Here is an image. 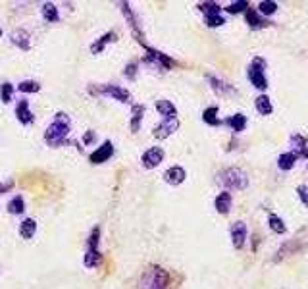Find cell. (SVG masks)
Returning <instances> with one entry per match:
<instances>
[{
	"label": "cell",
	"instance_id": "obj_23",
	"mask_svg": "<svg viewBox=\"0 0 308 289\" xmlns=\"http://www.w3.org/2000/svg\"><path fill=\"white\" fill-rule=\"evenodd\" d=\"M268 222H270V229L271 231H275V233H279V235H283L285 231H287V226H285V222L277 216V214H270V218H268Z\"/></svg>",
	"mask_w": 308,
	"mask_h": 289
},
{
	"label": "cell",
	"instance_id": "obj_26",
	"mask_svg": "<svg viewBox=\"0 0 308 289\" xmlns=\"http://www.w3.org/2000/svg\"><path fill=\"white\" fill-rule=\"evenodd\" d=\"M114 37H116V33L114 31H110V33H106L104 37H100L93 47H91V51H93V54H100V51H104V47L110 43V41H114Z\"/></svg>",
	"mask_w": 308,
	"mask_h": 289
},
{
	"label": "cell",
	"instance_id": "obj_24",
	"mask_svg": "<svg viewBox=\"0 0 308 289\" xmlns=\"http://www.w3.org/2000/svg\"><path fill=\"white\" fill-rule=\"evenodd\" d=\"M210 83H212V89L218 93V95H225V93H235V89L233 87H229L227 83H223L222 79H218V77H214V76H210Z\"/></svg>",
	"mask_w": 308,
	"mask_h": 289
},
{
	"label": "cell",
	"instance_id": "obj_35",
	"mask_svg": "<svg viewBox=\"0 0 308 289\" xmlns=\"http://www.w3.org/2000/svg\"><path fill=\"white\" fill-rule=\"evenodd\" d=\"M291 143L295 145L296 151H298V152H300V154H302V151H304V147H306V139L302 137V135H293V137H291Z\"/></svg>",
	"mask_w": 308,
	"mask_h": 289
},
{
	"label": "cell",
	"instance_id": "obj_21",
	"mask_svg": "<svg viewBox=\"0 0 308 289\" xmlns=\"http://www.w3.org/2000/svg\"><path fill=\"white\" fill-rule=\"evenodd\" d=\"M41 12H43V18L47 20V22H58V8L52 4V2H45L43 6H41Z\"/></svg>",
	"mask_w": 308,
	"mask_h": 289
},
{
	"label": "cell",
	"instance_id": "obj_12",
	"mask_svg": "<svg viewBox=\"0 0 308 289\" xmlns=\"http://www.w3.org/2000/svg\"><path fill=\"white\" fill-rule=\"evenodd\" d=\"M187 174H185V170L181 166H173L170 170H166V174H164V179H166V183H170V185H179V183H183Z\"/></svg>",
	"mask_w": 308,
	"mask_h": 289
},
{
	"label": "cell",
	"instance_id": "obj_13",
	"mask_svg": "<svg viewBox=\"0 0 308 289\" xmlns=\"http://www.w3.org/2000/svg\"><path fill=\"white\" fill-rule=\"evenodd\" d=\"M100 93H104V95H108V97L120 102H129V91L118 87V85H106V87L100 89Z\"/></svg>",
	"mask_w": 308,
	"mask_h": 289
},
{
	"label": "cell",
	"instance_id": "obj_7",
	"mask_svg": "<svg viewBox=\"0 0 308 289\" xmlns=\"http://www.w3.org/2000/svg\"><path fill=\"white\" fill-rule=\"evenodd\" d=\"M229 233H231V241H233L235 249H243V245H245V241H246V224L245 222H235V224H231Z\"/></svg>",
	"mask_w": 308,
	"mask_h": 289
},
{
	"label": "cell",
	"instance_id": "obj_28",
	"mask_svg": "<svg viewBox=\"0 0 308 289\" xmlns=\"http://www.w3.org/2000/svg\"><path fill=\"white\" fill-rule=\"evenodd\" d=\"M198 10L204 12L206 16H218L222 8H220V4H216V2H202V4H198Z\"/></svg>",
	"mask_w": 308,
	"mask_h": 289
},
{
	"label": "cell",
	"instance_id": "obj_22",
	"mask_svg": "<svg viewBox=\"0 0 308 289\" xmlns=\"http://www.w3.org/2000/svg\"><path fill=\"white\" fill-rule=\"evenodd\" d=\"M256 110H258L262 116H270L271 112H273V106H271V101L266 97V95H260L258 99H256Z\"/></svg>",
	"mask_w": 308,
	"mask_h": 289
},
{
	"label": "cell",
	"instance_id": "obj_16",
	"mask_svg": "<svg viewBox=\"0 0 308 289\" xmlns=\"http://www.w3.org/2000/svg\"><path fill=\"white\" fill-rule=\"evenodd\" d=\"M245 22L252 27V29H260V27H266L270 24V22H264V20L260 18V14L256 12V10H252V8H248L245 12Z\"/></svg>",
	"mask_w": 308,
	"mask_h": 289
},
{
	"label": "cell",
	"instance_id": "obj_19",
	"mask_svg": "<svg viewBox=\"0 0 308 289\" xmlns=\"http://www.w3.org/2000/svg\"><path fill=\"white\" fill-rule=\"evenodd\" d=\"M35 231H37V222L31 220V218H25L20 226V235L24 239H31L35 235Z\"/></svg>",
	"mask_w": 308,
	"mask_h": 289
},
{
	"label": "cell",
	"instance_id": "obj_1",
	"mask_svg": "<svg viewBox=\"0 0 308 289\" xmlns=\"http://www.w3.org/2000/svg\"><path fill=\"white\" fill-rule=\"evenodd\" d=\"M70 129H72V120H70V116L64 112H58L56 114V118H54V122H52L49 126V129L45 131V141L49 143L50 147H58V145H62V143L66 141Z\"/></svg>",
	"mask_w": 308,
	"mask_h": 289
},
{
	"label": "cell",
	"instance_id": "obj_37",
	"mask_svg": "<svg viewBox=\"0 0 308 289\" xmlns=\"http://www.w3.org/2000/svg\"><path fill=\"white\" fill-rule=\"evenodd\" d=\"M125 76L129 77V79L137 76V64H127V68H125Z\"/></svg>",
	"mask_w": 308,
	"mask_h": 289
},
{
	"label": "cell",
	"instance_id": "obj_36",
	"mask_svg": "<svg viewBox=\"0 0 308 289\" xmlns=\"http://www.w3.org/2000/svg\"><path fill=\"white\" fill-rule=\"evenodd\" d=\"M296 193H298V197H300L302 204L308 208V185H298V187H296Z\"/></svg>",
	"mask_w": 308,
	"mask_h": 289
},
{
	"label": "cell",
	"instance_id": "obj_30",
	"mask_svg": "<svg viewBox=\"0 0 308 289\" xmlns=\"http://www.w3.org/2000/svg\"><path fill=\"white\" fill-rule=\"evenodd\" d=\"M25 208V202H24V197H14L12 201L8 202V210L12 214H22Z\"/></svg>",
	"mask_w": 308,
	"mask_h": 289
},
{
	"label": "cell",
	"instance_id": "obj_17",
	"mask_svg": "<svg viewBox=\"0 0 308 289\" xmlns=\"http://www.w3.org/2000/svg\"><path fill=\"white\" fill-rule=\"evenodd\" d=\"M216 210L220 214H227L229 212V208H231V193H227V191H223L220 193L218 197H216Z\"/></svg>",
	"mask_w": 308,
	"mask_h": 289
},
{
	"label": "cell",
	"instance_id": "obj_41",
	"mask_svg": "<svg viewBox=\"0 0 308 289\" xmlns=\"http://www.w3.org/2000/svg\"><path fill=\"white\" fill-rule=\"evenodd\" d=\"M0 37H2V31H0Z\"/></svg>",
	"mask_w": 308,
	"mask_h": 289
},
{
	"label": "cell",
	"instance_id": "obj_29",
	"mask_svg": "<svg viewBox=\"0 0 308 289\" xmlns=\"http://www.w3.org/2000/svg\"><path fill=\"white\" fill-rule=\"evenodd\" d=\"M258 12L264 14V16H271V14L277 12V4L271 2V0H262L258 4Z\"/></svg>",
	"mask_w": 308,
	"mask_h": 289
},
{
	"label": "cell",
	"instance_id": "obj_6",
	"mask_svg": "<svg viewBox=\"0 0 308 289\" xmlns=\"http://www.w3.org/2000/svg\"><path fill=\"white\" fill-rule=\"evenodd\" d=\"M162 160H164V149H160V147H150V149L143 154V158H141L143 166L148 168V170H152V168L160 166Z\"/></svg>",
	"mask_w": 308,
	"mask_h": 289
},
{
	"label": "cell",
	"instance_id": "obj_8",
	"mask_svg": "<svg viewBox=\"0 0 308 289\" xmlns=\"http://www.w3.org/2000/svg\"><path fill=\"white\" fill-rule=\"evenodd\" d=\"M112 154H114V145H112L110 141H104L102 147H99L89 158H91V162L93 164H102V162H106V160H110Z\"/></svg>",
	"mask_w": 308,
	"mask_h": 289
},
{
	"label": "cell",
	"instance_id": "obj_11",
	"mask_svg": "<svg viewBox=\"0 0 308 289\" xmlns=\"http://www.w3.org/2000/svg\"><path fill=\"white\" fill-rule=\"evenodd\" d=\"M16 116H18V120H20V124H24V126H29V124H33V112L29 110V102L27 101H20L18 102V106H16Z\"/></svg>",
	"mask_w": 308,
	"mask_h": 289
},
{
	"label": "cell",
	"instance_id": "obj_33",
	"mask_svg": "<svg viewBox=\"0 0 308 289\" xmlns=\"http://www.w3.org/2000/svg\"><path fill=\"white\" fill-rule=\"evenodd\" d=\"M20 91L22 93H39L41 85H39L37 81H22L20 83Z\"/></svg>",
	"mask_w": 308,
	"mask_h": 289
},
{
	"label": "cell",
	"instance_id": "obj_14",
	"mask_svg": "<svg viewBox=\"0 0 308 289\" xmlns=\"http://www.w3.org/2000/svg\"><path fill=\"white\" fill-rule=\"evenodd\" d=\"M156 110L164 116V120H172V118H177V110H175V106H173L170 101H166V99H160V101L156 102Z\"/></svg>",
	"mask_w": 308,
	"mask_h": 289
},
{
	"label": "cell",
	"instance_id": "obj_18",
	"mask_svg": "<svg viewBox=\"0 0 308 289\" xmlns=\"http://www.w3.org/2000/svg\"><path fill=\"white\" fill-rule=\"evenodd\" d=\"M12 43L16 45V47H20L22 51H29V47H31V43H29V35L25 33L24 29L14 31L12 33Z\"/></svg>",
	"mask_w": 308,
	"mask_h": 289
},
{
	"label": "cell",
	"instance_id": "obj_32",
	"mask_svg": "<svg viewBox=\"0 0 308 289\" xmlns=\"http://www.w3.org/2000/svg\"><path fill=\"white\" fill-rule=\"evenodd\" d=\"M12 95H14V87L10 83H2V87H0V97H2V102L4 104H8V102L12 101Z\"/></svg>",
	"mask_w": 308,
	"mask_h": 289
},
{
	"label": "cell",
	"instance_id": "obj_40",
	"mask_svg": "<svg viewBox=\"0 0 308 289\" xmlns=\"http://www.w3.org/2000/svg\"><path fill=\"white\" fill-rule=\"evenodd\" d=\"M302 156H304V158H308V149H304V151H302Z\"/></svg>",
	"mask_w": 308,
	"mask_h": 289
},
{
	"label": "cell",
	"instance_id": "obj_4",
	"mask_svg": "<svg viewBox=\"0 0 308 289\" xmlns=\"http://www.w3.org/2000/svg\"><path fill=\"white\" fill-rule=\"evenodd\" d=\"M264 70H266V60L260 58V56H256L252 60V64L248 66V70H246V76L250 79V83L256 89H260V91H266L268 89V79H266Z\"/></svg>",
	"mask_w": 308,
	"mask_h": 289
},
{
	"label": "cell",
	"instance_id": "obj_25",
	"mask_svg": "<svg viewBox=\"0 0 308 289\" xmlns=\"http://www.w3.org/2000/svg\"><path fill=\"white\" fill-rule=\"evenodd\" d=\"M202 120L208 124V126H220V118H218V108L216 106H210L202 112Z\"/></svg>",
	"mask_w": 308,
	"mask_h": 289
},
{
	"label": "cell",
	"instance_id": "obj_5",
	"mask_svg": "<svg viewBox=\"0 0 308 289\" xmlns=\"http://www.w3.org/2000/svg\"><path fill=\"white\" fill-rule=\"evenodd\" d=\"M99 237H100V229L95 227L91 237H89V247H87V254H85V266L89 268H95L99 266L102 260V254L99 252Z\"/></svg>",
	"mask_w": 308,
	"mask_h": 289
},
{
	"label": "cell",
	"instance_id": "obj_31",
	"mask_svg": "<svg viewBox=\"0 0 308 289\" xmlns=\"http://www.w3.org/2000/svg\"><path fill=\"white\" fill-rule=\"evenodd\" d=\"M246 10H248V2H245V0H239V2H233V4H229V6L225 8V12H229V14L246 12Z\"/></svg>",
	"mask_w": 308,
	"mask_h": 289
},
{
	"label": "cell",
	"instance_id": "obj_34",
	"mask_svg": "<svg viewBox=\"0 0 308 289\" xmlns=\"http://www.w3.org/2000/svg\"><path fill=\"white\" fill-rule=\"evenodd\" d=\"M223 24H225V20H223L220 14L218 16H206V26L208 27H220Z\"/></svg>",
	"mask_w": 308,
	"mask_h": 289
},
{
	"label": "cell",
	"instance_id": "obj_39",
	"mask_svg": "<svg viewBox=\"0 0 308 289\" xmlns=\"http://www.w3.org/2000/svg\"><path fill=\"white\" fill-rule=\"evenodd\" d=\"M8 187H12V181H6V183H2V185H0V193H4V191H6Z\"/></svg>",
	"mask_w": 308,
	"mask_h": 289
},
{
	"label": "cell",
	"instance_id": "obj_20",
	"mask_svg": "<svg viewBox=\"0 0 308 289\" xmlns=\"http://www.w3.org/2000/svg\"><path fill=\"white\" fill-rule=\"evenodd\" d=\"M225 124L231 127L235 133H241L246 126V116H243V114H235V116H231V118H227Z\"/></svg>",
	"mask_w": 308,
	"mask_h": 289
},
{
	"label": "cell",
	"instance_id": "obj_9",
	"mask_svg": "<svg viewBox=\"0 0 308 289\" xmlns=\"http://www.w3.org/2000/svg\"><path fill=\"white\" fill-rule=\"evenodd\" d=\"M177 127H179V122H177V118H172V120H164L160 126L154 127V137H156V139L170 137L173 131H177Z\"/></svg>",
	"mask_w": 308,
	"mask_h": 289
},
{
	"label": "cell",
	"instance_id": "obj_38",
	"mask_svg": "<svg viewBox=\"0 0 308 289\" xmlns=\"http://www.w3.org/2000/svg\"><path fill=\"white\" fill-rule=\"evenodd\" d=\"M95 137H97V135H95V131H87L85 137H83V141H85L87 145H89V143H93V141H95Z\"/></svg>",
	"mask_w": 308,
	"mask_h": 289
},
{
	"label": "cell",
	"instance_id": "obj_15",
	"mask_svg": "<svg viewBox=\"0 0 308 289\" xmlns=\"http://www.w3.org/2000/svg\"><path fill=\"white\" fill-rule=\"evenodd\" d=\"M296 158H298L296 152H283V154H279V158H277V166H279L283 172H289V170L295 168Z\"/></svg>",
	"mask_w": 308,
	"mask_h": 289
},
{
	"label": "cell",
	"instance_id": "obj_3",
	"mask_svg": "<svg viewBox=\"0 0 308 289\" xmlns=\"http://www.w3.org/2000/svg\"><path fill=\"white\" fill-rule=\"evenodd\" d=\"M218 181L225 189H231V191H241V189H246V185H248V177H246V174L241 168H227V170H223Z\"/></svg>",
	"mask_w": 308,
	"mask_h": 289
},
{
	"label": "cell",
	"instance_id": "obj_27",
	"mask_svg": "<svg viewBox=\"0 0 308 289\" xmlns=\"http://www.w3.org/2000/svg\"><path fill=\"white\" fill-rule=\"evenodd\" d=\"M143 114H145V106H141V104H135V106H133V118H131V129H133V133H135V131H139V127H141Z\"/></svg>",
	"mask_w": 308,
	"mask_h": 289
},
{
	"label": "cell",
	"instance_id": "obj_10",
	"mask_svg": "<svg viewBox=\"0 0 308 289\" xmlns=\"http://www.w3.org/2000/svg\"><path fill=\"white\" fill-rule=\"evenodd\" d=\"M145 60L150 64H154V66H158V68H172L173 66V60L172 58H168L166 54H162L158 51H152V49H148L147 47V56H145Z\"/></svg>",
	"mask_w": 308,
	"mask_h": 289
},
{
	"label": "cell",
	"instance_id": "obj_2",
	"mask_svg": "<svg viewBox=\"0 0 308 289\" xmlns=\"http://www.w3.org/2000/svg\"><path fill=\"white\" fill-rule=\"evenodd\" d=\"M168 287V274L160 266H150L141 276L139 289H166Z\"/></svg>",
	"mask_w": 308,
	"mask_h": 289
}]
</instances>
